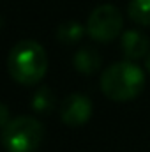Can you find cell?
<instances>
[{"label":"cell","instance_id":"8992f818","mask_svg":"<svg viewBox=\"0 0 150 152\" xmlns=\"http://www.w3.org/2000/svg\"><path fill=\"white\" fill-rule=\"evenodd\" d=\"M120 46L124 51V57L127 60H140L145 58L150 51V41L149 37L140 32V30H127L122 34Z\"/></svg>","mask_w":150,"mask_h":152},{"label":"cell","instance_id":"3957f363","mask_svg":"<svg viewBox=\"0 0 150 152\" xmlns=\"http://www.w3.org/2000/svg\"><path fill=\"white\" fill-rule=\"evenodd\" d=\"M42 138L44 127L34 117H16L2 127V145L7 152H36Z\"/></svg>","mask_w":150,"mask_h":152},{"label":"cell","instance_id":"9c48e42d","mask_svg":"<svg viewBox=\"0 0 150 152\" xmlns=\"http://www.w3.org/2000/svg\"><path fill=\"white\" fill-rule=\"evenodd\" d=\"M55 104H57V101H55V94L51 92V88L44 87V85L39 87L37 92L32 97V110L36 113L48 115L55 110Z\"/></svg>","mask_w":150,"mask_h":152},{"label":"cell","instance_id":"8fae6325","mask_svg":"<svg viewBox=\"0 0 150 152\" xmlns=\"http://www.w3.org/2000/svg\"><path fill=\"white\" fill-rule=\"evenodd\" d=\"M0 113H2V122H0V124H2V127H4V126H7V124L11 122V120H9V110H7L5 104L0 106Z\"/></svg>","mask_w":150,"mask_h":152},{"label":"cell","instance_id":"7c38bea8","mask_svg":"<svg viewBox=\"0 0 150 152\" xmlns=\"http://www.w3.org/2000/svg\"><path fill=\"white\" fill-rule=\"evenodd\" d=\"M145 67H147V71L150 73V51H149V55L145 57Z\"/></svg>","mask_w":150,"mask_h":152},{"label":"cell","instance_id":"ba28073f","mask_svg":"<svg viewBox=\"0 0 150 152\" xmlns=\"http://www.w3.org/2000/svg\"><path fill=\"white\" fill-rule=\"evenodd\" d=\"M85 32H87V27H83L79 21H76V20H67V21H64V23L58 25L55 36H57V39H58L62 44L71 46V44L79 42V41L83 39V36H85Z\"/></svg>","mask_w":150,"mask_h":152},{"label":"cell","instance_id":"52a82bcc","mask_svg":"<svg viewBox=\"0 0 150 152\" xmlns=\"http://www.w3.org/2000/svg\"><path fill=\"white\" fill-rule=\"evenodd\" d=\"M73 66H74V69L79 75H85V76L95 75L99 71V67H101V57L94 48L85 46V48H79L74 53Z\"/></svg>","mask_w":150,"mask_h":152},{"label":"cell","instance_id":"7a4b0ae2","mask_svg":"<svg viewBox=\"0 0 150 152\" xmlns=\"http://www.w3.org/2000/svg\"><path fill=\"white\" fill-rule=\"evenodd\" d=\"M143 87L145 73L131 60L111 64L101 75V90L111 101H133L141 94Z\"/></svg>","mask_w":150,"mask_h":152},{"label":"cell","instance_id":"6da1fadb","mask_svg":"<svg viewBox=\"0 0 150 152\" xmlns=\"http://www.w3.org/2000/svg\"><path fill=\"white\" fill-rule=\"evenodd\" d=\"M7 69L11 78L20 85L39 83L48 69V57L44 48L32 39L16 42L9 51Z\"/></svg>","mask_w":150,"mask_h":152},{"label":"cell","instance_id":"30bf717a","mask_svg":"<svg viewBox=\"0 0 150 152\" xmlns=\"http://www.w3.org/2000/svg\"><path fill=\"white\" fill-rule=\"evenodd\" d=\"M129 18L141 27H150V0H131L127 5Z\"/></svg>","mask_w":150,"mask_h":152},{"label":"cell","instance_id":"5b68a950","mask_svg":"<svg viewBox=\"0 0 150 152\" xmlns=\"http://www.w3.org/2000/svg\"><path fill=\"white\" fill-rule=\"evenodd\" d=\"M60 118L69 127H79L92 117V103L85 94H71L60 103Z\"/></svg>","mask_w":150,"mask_h":152},{"label":"cell","instance_id":"277c9868","mask_svg":"<svg viewBox=\"0 0 150 152\" xmlns=\"http://www.w3.org/2000/svg\"><path fill=\"white\" fill-rule=\"evenodd\" d=\"M124 28V16L111 4L97 5L88 20H87V34L94 41L99 42H110L122 34Z\"/></svg>","mask_w":150,"mask_h":152}]
</instances>
